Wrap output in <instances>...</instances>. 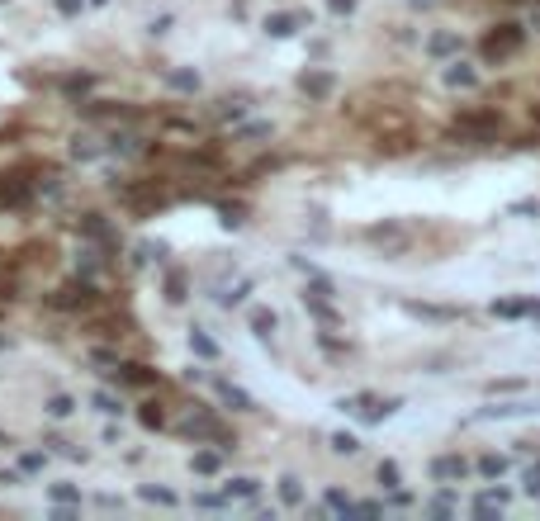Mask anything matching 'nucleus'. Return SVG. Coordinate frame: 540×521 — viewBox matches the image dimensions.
<instances>
[{"mask_svg":"<svg viewBox=\"0 0 540 521\" xmlns=\"http://www.w3.org/2000/svg\"><path fill=\"white\" fill-rule=\"evenodd\" d=\"M166 299L171 303L185 299V270H171V275H166Z\"/></svg>","mask_w":540,"mask_h":521,"instance_id":"23","label":"nucleus"},{"mask_svg":"<svg viewBox=\"0 0 540 521\" xmlns=\"http://www.w3.org/2000/svg\"><path fill=\"white\" fill-rule=\"evenodd\" d=\"M223 223H228V228H237V223H242V209L237 204H223Z\"/></svg>","mask_w":540,"mask_h":521,"instance_id":"38","label":"nucleus"},{"mask_svg":"<svg viewBox=\"0 0 540 521\" xmlns=\"http://www.w3.org/2000/svg\"><path fill=\"white\" fill-rule=\"evenodd\" d=\"M517 389H526V379H493L488 394H517Z\"/></svg>","mask_w":540,"mask_h":521,"instance_id":"31","label":"nucleus"},{"mask_svg":"<svg viewBox=\"0 0 540 521\" xmlns=\"http://www.w3.org/2000/svg\"><path fill=\"white\" fill-rule=\"evenodd\" d=\"M327 5H332V15H351L356 10V0H327Z\"/></svg>","mask_w":540,"mask_h":521,"instance_id":"42","label":"nucleus"},{"mask_svg":"<svg viewBox=\"0 0 540 521\" xmlns=\"http://www.w3.org/2000/svg\"><path fill=\"white\" fill-rule=\"evenodd\" d=\"M445 86H455V90H474L479 71L469 62H450V66H445Z\"/></svg>","mask_w":540,"mask_h":521,"instance_id":"12","label":"nucleus"},{"mask_svg":"<svg viewBox=\"0 0 540 521\" xmlns=\"http://www.w3.org/2000/svg\"><path fill=\"white\" fill-rule=\"evenodd\" d=\"M194 503H199V507H223V498H218V493H199Z\"/></svg>","mask_w":540,"mask_h":521,"instance_id":"43","label":"nucleus"},{"mask_svg":"<svg viewBox=\"0 0 540 521\" xmlns=\"http://www.w3.org/2000/svg\"><path fill=\"white\" fill-rule=\"evenodd\" d=\"M299 90L313 95V100H327V95L336 90V76H332V71H303V76H299Z\"/></svg>","mask_w":540,"mask_h":521,"instance_id":"7","label":"nucleus"},{"mask_svg":"<svg viewBox=\"0 0 540 521\" xmlns=\"http://www.w3.org/2000/svg\"><path fill=\"white\" fill-rule=\"evenodd\" d=\"M90 90V76H66V95H81Z\"/></svg>","mask_w":540,"mask_h":521,"instance_id":"37","label":"nucleus"},{"mask_svg":"<svg viewBox=\"0 0 540 521\" xmlns=\"http://www.w3.org/2000/svg\"><path fill=\"white\" fill-rule=\"evenodd\" d=\"M517 412H531V403H498V408H483V417H517Z\"/></svg>","mask_w":540,"mask_h":521,"instance_id":"28","label":"nucleus"},{"mask_svg":"<svg viewBox=\"0 0 540 521\" xmlns=\"http://www.w3.org/2000/svg\"><path fill=\"white\" fill-rule=\"evenodd\" d=\"M318 346L327 351V356H346V351H351L346 341H336V336H327V332H318Z\"/></svg>","mask_w":540,"mask_h":521,"instance_id":"30","label":"nucleus"},{"mask_svg":"<svg viewBox=\"0 0 540 521\" xmlns=\"http://www.w3.org/2000/svg\"><path fill=\"white\" fill-rule=\"evenodd\" d=\"M299 24H308L303 10H299V15H266V33H270V38H289Z\"/></svg>","mask_w":540,"mask_h":521,"instance_id":"11","label":"nucleus"},{"mask_svg":"<svg viewBox=\"0 0 540 521\" xmlns=\"http://www.w3.org/2000/svg\"><path fill=\"white\" fill-rule=\"evenodd\" d=\"M413 5H431V0H413Z\"/></svg>","mask_w":540,"mask_h":521,"instance_id":"44","label":"nucleus"},{"mask_svg":"<svg viewBox=\"0 0 540 521\" xmlns=\"http://www.w3.org/2000/svg\"><path fill=\"white\" fill-rule=\"evenodd\" d=\"M327 507H332V512H356V503H351V498H346V493H327Z\"/></svg>","mask_w":540,"mask_h":521,"instance_id":"34","label":"nucleus"},{"mask_svg":"<svg viewBox=\"0 0 540 521\" xmlns=\"http://www.w3.org/2000/svg\"><path fill=\"white\" fill-rule=\"evenodd\" d=\"M71 412H76V398H66V394L48 398V417H71Z\"/></svg>","mask_w":540,"mask_h":521,"instance_id":"22","label":"nucleus"},{"mask_svg":"<svg viewBox=\"0 0 540 521\" xmlns=\"http://www.w3.org/2000/svg\"><path fill=\"white\" fill-rule=\"evenodd\" d=\"M19 469H24V474H33V469H43V455H24V459H19Z\"/></svg>","mask_w":540,"mask_h":521,"instance_id":"40","label":"nucleus"},{"mask_svg":"<svg viewBox=\"0 0 540 521\" xmlns=\"http://www.w3.org/2000/svg\"><path fill=\"white\" fill-rule=\"evenodd\" d=\"M29 199H33V185H29L19 171L0 175V209H24Z\"/></svg>","mask_w":540,"mask_h":521,"instance_id":"5","label":"nucleus"},{"mask_svg":"<svg viewBox=\"0 0 540 521\" xmlns=\"http://www.w3.org/2000/svg\"><path fill=\"white\" fill-rule=\"evenodd\" d=\"M95 303V284L90 280H71L52 294V308H90Z\"/></svg>","mask_w":540,"mask_h":521,"instance_id":"4","label":"nucleus"},{"mask_svg":"<svg viewBox=\"0 0 540 521\" xmlns=\"http://www.w3.org/2000/svg\"><path fill=\"white\" fill-rule=\"evenodd\" d=\"M526 493H531V498H540V469H526Z\"/></svg>","mask_w":540,"mask_h":521,"instance_id":"39","label":"nucleus"},{"mask_svg":"<svg viewBox=\"0 0 540 521\" xmlns=\"http://www.w3.org/2000/svg\"><path fill=\"white\" fill-rule=\"evenodd\" d=\"M247 294H252V284L242 280V284H237V289H233V294H223V303H228V308H233V303H242V299H247Z\"/></svg>","mask_w":540,"mask_h":521,"instance_id":"36","label":"nucleus"},{"mask_svg":"<svg viewBox=\"0 0 540 521\" xmlns=\"http://www.w3.org/2000/svg\"><path fill=\"white\" fill-rule=\"evenodd\" d=\"M114 375H119V384H128V389H152L157 384V370L143 361H124V365H114Z\"/></svg>","mask_w":540,"mask_h":521,"instance_id":"6","label":"nucleus"},{"mask_svg":"<svg viewBox=\"0 0 540 521\" xmlns=\"http://www.w3.org/2000/svg\"><path fill=\"white\" fill-rule=\"evenodd\" d=\"M138 422H143L147 431H157V426H166V412H161V403H143V408H138Z\"/></svg>","mask_w":540,"mask_h":521,"instance_id":"19","label":"nucleus"},{"mask_svg":"<svg viewBox=\"0 0 540 521\" xmlns=\"http://www.w3.org/2000/svg\"><path fill=\"white\" fill-rule=\"evenodd\" d=\"M380 484H384V488H398V464H394V459H384V464H380Z\"/></svg>","mask_w":540,"mask_h":521,"instance_id":"33","label":"nucleus"},{"mask_svg":"<svg viewBox=\"0 0 540 521\" xmlns=\"http://www.w3.org/2000/svg\"><path fill=\"white\" fill-rule=\"evenodd\" d=\"M81 233L90 237V242H100V247H114V242H119V237H114V228L100 218V213H86V218H81Z\"/></svg>","mask_w":540,"mask_h":521,"instance_id":"10","label":"nucleus"},{"mask_svg":"<svg viewBox=\"0 0 540 521\" xmlns=\"http://www.w3.org/2000/svg\"><path fill=\"white\" fill-rule=\"evenodd\" d=\"M95 408L105 412V417H119V408H124V403H119L114 394H95Z\"/></svg>","mask_w":540,"mask_h":521,"instance_id":"32","label":"nucleus"},{"mask_svg":"<svg viewBox=\"0 0 540 521\" xmlns=\"http://www.w3.org/2000/svg\"><path fill=\"white\" fill-rule=\"evenodd\" d=\"M408 313H417V317H455V308H431V303H408Z\"/></svg>","mask_w":540,"mask_h":521,"instance_id":"29","label":"nucleus"},{"mask_svg":"<svg viewBox=\"0 0 540 521\" xmlns=\"http://www.w3.org/2000/svg\"><path fill=\"white\" fill-rule=\"evenodd\" d=\"M280 498H285L289 507L303 503V488H299V479H294V474H285V479H280Z\"/></svg>","mask_w":540,"mask_h":521,"instance_id":"21","label":"nucleus"},{"mask_svg":"<svg viewBox=\"0 0 540 521\" xmlns=\"http://www.w3.org/2000/svg\"><path fill=\"white\" fill-rule=\"evenodd\" d=\"M52 503H62V507L81 503V488H71V484H52Z\"/></svg>","mask_w":540,"mask_h":521,"instance_id":"27","label":"nucleus"},{"mask_svg":"<svg viewBox=\"0 0 540 521\" xmlns=\"http://www.w3.org/2000/svg\"><path fill=\"white\" fill-rule=\"evenodd\" d=\"M218 398H223L233 412H252V408H256V398L247 394V389H237V384H218Z\"/></svg>","mask_w":540,"mask_h":521,"instance_id":"13","label":"nucleus"},{"mask_svg":"<svg viewBox=\"0 0 540 521\" xmlns=\"http://www.w3.org/2000/svg\"><path fill=\"white\" fill-rule=\"evenodd\" d=\"M147 498V503H161V507H175V493L171 488H152V484H143V488H138Z\"/></svg>","mask_w":540,"mask_h":521,"instance_id":"24","label":"nucleus"},{"mask_svg":"<svg viewBox=\"0 0 540 521\" xmlns=\"http://www.w3.org/2000/svg\"><path fill=\"white\" fill-rule=\"evenodd\" d=\"M427 52H431V57H450V52H460V33H431Z\"/></svg>","mask_w":540,"mask_h":521,"instance_id":"16","label":"nucleus"},{"mask_svg":"<svg viewBox=\"0 0 540 521\" xmlns=\"http://www.w3.org/2000/svg\"><path fill=\"white\" fill-rule=\"evenodd\" d=\"M190 351H194V356H204V361H218V341H213L209 332H199V327L190 332Z\"/></svg>","mask_w":540,"mask_h":521,"instance_id":"17","label":"nucleus"},{"mask_svg":"<svg viewBox=\"0 0 540 521\" xmlns=\"http://www.w3.org/2000/svg\"><path fill=\"white\" fill-rule=\"evenodd\" d=\"M455 133H469V138H498L503 133V114H460L455 119Z\"/></svg>","mask_w":540,"mask_h":521,"instance_id":"3","label":"nucleus"},{"mask_svg":"<svg viewBox=\"0 0 540 521\" xmlns=\"http://www.w3.org/2000/svg\"><path fill=\"white\" fill-rule=\"evenodd\" d=\"M503 469H507V459H503V455H483V459H479V474H483V479H498Z\"/></svg>","mask_w":540,"mask_h":521,"instance_id":"26","label":"nucleus"},{"mask_svg":"<svg viewBox=\"0 0 540 521\" xmlns=\"http://www.w3.org/2000/svg\"><path fill=\"white\" fill-rule=\"evenodd\" d=\"M540 317V303L531 299H493V317Z\"/></svg>","mask_w":540,"mask_h":521,"instance_id":"9","label":"nucleus"},{"mask_svg":"<svg viewBox=\"0 0 540 521\" xmlns=\"http://www.w3.org/2000/svg\"><path fill=\"white\" fill-rule=\"evenodd\" d=\"M166 86L171 90H199V71H190V66H175V71H166Z\"/></svg>","mask_w":540,"mask_h":521,"instance_id":"15","label":"nucleus"},{"mask_svg":"<svg viewBox=\"0 0 540 521\" xmlns=\"http://www.w3.org/2000/svg\"><path fill=\"white\" fill-rule=\"evenodd\" d=\"M247 322H252V332H256V336H270V332L280 327V317L270 313V308H252V317H247Z\"/></svg>","mask_w":540,"mask_h":521,"instance_id":"18","label":"nucleus"},{"mask_svg":"<svg viewBox=\"0 0 540 521\" xmlns=\"http://www.w3.org/2000/svg\"><path fill=\"white\" fill-rule=\"evenodd\" d=\"M81 10H86V0H57V15H66V19L81 15Z\"/></svg>","mask_w":540,"mask_h":521,"instance_id":"35","label":"nucleus"},{"mask_svg":"<svg viewBox=\"0 0 540 521\" xmlns=\"http://www.w3.org/2000/svg\"><path fill=\"white\" fill-rule=\"evenodd\" d=\"M180 436H194V441H213L218 450H233L237 445V436L228 431V426L213 417V412H194L190 422H180Z\"/></svg>","mask_w":540,"mask_h":521,"instance_id":"1","label":"nucleus"},{"mask_svg":"<svg viewBox=\"0 0 540 521\" xmlns=\"http://www.w3.org/2000/svg\"><path fill=\"white\" fill-rule=\"evenodd\" d=\"M512 213H540V204H536V199H517V204H512Z\"/></svg>","mask_w":540,"mask_h":521,"instance_id":"41","label":"nucleus"},{"mask_svg":"<svg viewBox=\"0 0 540 521\" xmlns=\"http://www.w3.org/2000/svg\"><path fill=\"white\" fill-rule=\"evenodd\" d=\"M464 474H469V459H460V455L431 459V479H441V484H450V479H464Z\"/></svg>","mask_w":540,"mask_h":521,"instance_id":"8","label":"nucleus"},{"mask_svg":"<svg viewBox=\"0 0 540 521\" xmlns=\"http://www.w3.org/2000/svg\"><path fill=\"white\" fill-rule=\"evenodd\" d=\"M332 450H336V455H356V450H360V441H356L351 431H336V436H332Z\"/></svg>","mask_w":540,"mask_h":521,"instance_id":"25","label":"nucleus"},{"mask_svg":"<svg viewBox=\"0 0 540 521\" xmlns=\"http://www.w3.org/2000/svg\"><path fill=\"white\" fill-rule=\"evenodd\" d=\"M223 493H228V498H256V493H261V479L237 474V479H228V484H223Z\"/></svg>","mask_w":540,"mask_h":521,"instance_id":"14","label":"nucleus"},{"mask_svg":"<svg viewBox=\"0 0 540 521\" xmlns=\"http://www.w3.org/2000/svg\"><path fill=\"white\" fill-rule=\"evenodd\" d=\"M218 469H223L218 450H194V474H218Z\"/></svg>","mask_w":540,"mask_h":521,"instance_id":"20","label":"nucleus"},{"mask_svg":"<svg viewBox=\"0 0 540 521\" xmlns=\"http://www.w3.org/2000/svg\"><path fill=\"white\" fill-rule=\"evenodd\" d=\"M522 43H526V29H522V24H498V29L483 38V57H488V62H503V57H512Z\"/></svg>","mask_w":540,"mask_h":521,"instance_id":"2","label":"nucleus"}]
</instances>
